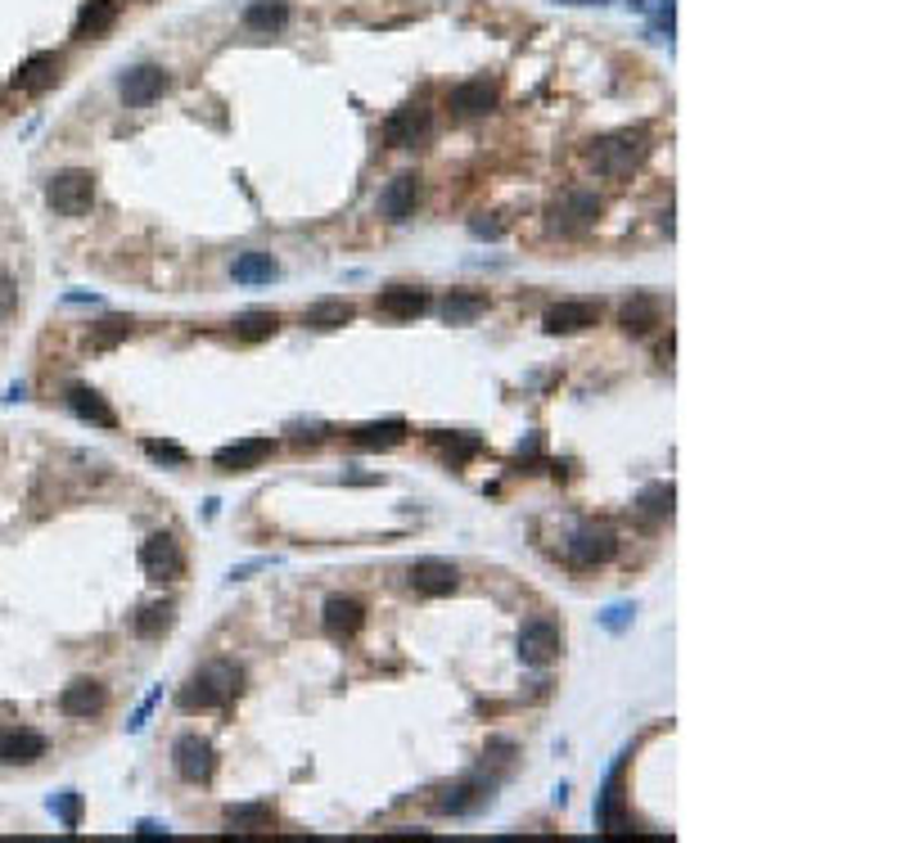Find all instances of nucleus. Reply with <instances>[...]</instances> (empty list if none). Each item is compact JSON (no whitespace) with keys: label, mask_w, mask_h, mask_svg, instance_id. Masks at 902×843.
<instances>
[{"label":"nucleus","mask_w":902,"mask_h":843,"mask_svg":"<svg viewBox=\"0 0 902 843\" xmlns=\"http://www.w3.org/2000/svg\"><path fill=\"white\" fill-rule=\"evenodd\" d=\"M352 442L356 446H379V451H388V446H398V442H406V419H379V425H356L352 429Z\"/></svg>","instance_id":"cd10ccee"},{"label":"nucleus","mask_w":902,"mask_h":843,"mask_svg":"<svg viewBox=\"0 0 902 843\" xmlns=\"http://www.w3.org/2000/svg\"><path fill=\"white\" fill-rule=\"evenodd\" d=\"M321 627L329 631V637L348 641L366 627V609H361V600H352V595H329L325 609H321Z\"/></svg>","instance_id":"f3484780"},{"label":"nucleus","mask_w":902,"mask_h":843,"mask_svg":"<svg viewBox=\"0 0 902 843\" xmlns=\"http://www.w3.org/2000/svg\"><path fill=\"white\" fill-rule=\"evenodd\" d=\"M140 574L149 582H176L186 574V551H180V541L172 532H149L140 541Z\"/></svg>","instance_id":"39448f33"},{"label":"nucleus","mask_w":902,"mask_h":843,"mask_svg":"<svg viewBox=\"0 0 902 843\" xmlns=\"http://www.w3.org/2000/svg\"><path fill=\"white\" fill-rule=\"evenodd\" d=\"M271 451H276V442H271V438H239V442L217 451L213 465L226 469V474H249V469H258L271 456Z\"/></svg>","instance_id":"a211bd4d"},{"label":"nucleus","mask_w":902,"mask_h":843,"mask_svg":"<svg viewBox=\"0 0 902 843\" xmlns=\"http://www.w3.org/2000/svg\"><path fill=\"white\" fill-rule=\"evenodd\" d=\"M64 402H68V411H73L77 419H86V425H96V429H113V425H117L113 406L96 393V388H86V383H73L68 393H64Z\"/></svg>","instance_id":"aec40b11"},{"label":"nucleus","mask_w":902,"mask_h":843,"mask_svg":"<svg viewBox=\"0 0 902 843\" xmlns=\"http://www.w3.org/2000/svg\"><path fill=\"white\" fill-rule=\"evenodd\" d=\"M497 104H501V86L492 77H469L461 86H451V96H447V109L456 117H484Z\"/></svg>","instance_id":"9d476101"},{"label":"nucleus","mask_w":902,"mask_h":843,"mask_svg":"<svg viewBox=\"0 0 902 843\" xmlns=\"http://www.w3.org/2000/svg\"><path fill=\"white\" fill-rule=\"evenodd\" d=\"M618 551V537L610 524H582L574 537L564 541V559L574 564V568H600V564H610Z\"/></svg>","instance_id":"423d86ee"},{"label":"nucleus","mask_w":902,"mask_h":843,"mask_svg":"<svg viewBox=\"0 0 902 843\" xmlns=\"http://www.w3.org/2000/svg\"><path fill=\"white\" fill-rule=\"evenodd\" d=\"M600 320V307L587 303V298H564V303H555L547 312V335H582V329H591Z\"/></svg>","instance_id":"dca6fc26"},{"label":"nucleus","mask_w":902,"mask_h":843,"mask_svg":"<svg viewBox=\"0 0 902 843\" xmlns=\"http://www.w3.org/2000/svg\"><path fill=\"white\" fill-rule=\"evenodd\" d=\"M352 316H356V307L348 303V298H321V303H312L308 307V329H316V335H329V329H343V325H352Z\"/></svg>","instance_id":"393cba45"},{"label":"nucleus","mask_w":902,"mask_h":843,"mask_svg":"<svg viewBox=\"0 0 902 843\" xmlns=\"http://www.w3.org/2000/svg\"><path fill=\"white\" fill-rule=\"evenodd\" d=\"M627 622H631V605H610L605 614H600V627L605 631H623Z\"/></svg>","instance_id":"58836bf2"},{"label":"nucleus","mask_w":902,"mask_h":843,"mask_svg":"<svg viewBox=\"0 0 902 843\" xmlns=\"http://www.w3.org/2000/svg\"><path fill=\"white\" fill-rule=\"evenodd\" d=\"M659 316H664V307H659V298L650 293H637V298H627L623 312H618V325L627 329V335H650V329L659 325Z\"/></svg>","instance_id":"b1692460"},{"label":"nucleus","mask_w":902,"mask_h":843,"mask_svg":"<svg viewBox=\"0 0 902 843\" xmlns=\"http://www.w3.org/2000/svg\"><path fill=\"white\" fill-rule=\"evenodd\" d=\"M415 199H419V176H398V180H388V186L379 190V213L388 222H406L415 213Z\"/></svg>","instance_id":"412c9836"},{"label":"nucleus","mask_w":902,"mask_h":843,"mask_svg":"<svg viewBox=\"0 0 902 843\" xmlns=\"http://www.w3.org/2000/svg\"><path fill=\"white\" fill-rule=\"evenodd\" d=\"M276 821V807L271 803H235L226 807V834H262Z\"/></svg>","instance_id":"5701e85b"},{"label":"nucleus","mask_w":902,"mask_h":843,"mask_svg":"<svg viewBox=\"0 0 902 843\" xmlns=\"http://www.w3.org/2000/svg\"><path fill=\"white\" fill-rule=\"evenodd\" d=\"M560 650H564V631H560L555 618H528V622L519 627V658H524L528 668H547V664H555Z\"/></svg>","instance_id":"0eeeda50"},{"label":"nucleus","mask_w":902,"mask_h":843,"mask_svg":"<svg viewBox=\"0 0 902 843\" xmlns=\"http://www.w3.org/2000/svg\"><path fill=\"white\" fill-rule=\"evenodd\" d=\"M434 127V109L429 104H402L398 113H388L384 123V140L393 149H406V144H419Z\"/></svg>","instance_id":"9b49d317"},{"label":"nucleus","mask_w":902,"mask_h":843,"mask_svg":"<svg viewBox=\"0 0 902 843\" xmlns=\"http://www.w3.org/2000/svg\"><path fill=\"white\" fill-rule=\"evenodd\" d=\"M484 803H492V780L469 776V780H461V785L442 790L438 811H442V817H469V811H478Z\"/></svg>","instance_id":"2eb2a0df"},{"label":"nucleus","mask_w":902,"mask_h":843,"mask_svg":"<svg viewBox=\"0 0 902 843\" xmlns=\"http://www.w3.org/2000/svg\"><path fill=\"white\" fill-rule=\"evenodd\" d=\"M596 217H600V194H591V190H568V194H560L551 207H547V226H551V235H587L591 226H596Z\"/></svg>","instance_id":"20e7f679"},{"label":"nucleus","mask_w":902,"mask_h":843,"mask_svg":"<svg viewBox=\"0 0 902 843\" xmlns=\"http://www.w3.org/2000/svg\"><path fill=\"white\" fill-rule=\"evenodd\" d=\"M59 68H64V59L50 54V50H41V54L27 59V64H18L14 90H23V96H41V90H50L59 81Z\"/></svg>","instance_id":"6ab92c4d"},{"label":"nucleus","mask_w":902,"mask_h":843,"mask_svg":"<svg viewBox=\"0 0 902 843\" xmlns=\"http://www.w3.org/2000/svg\"><path fill=\"white\" fill-rule=\"evenodd\" d=\"M379 312L393 316V320H415V316L429 312V293L415 289V285H393V289L379 293Z\"/></svg>","instance_id":"4be33fe9"},{"label":"nucleus","mask_w":902,"mask_h":843,"mask_svg":"<svg viewBox=\"0 0 902 843\" xmlns=\"http://www.w3.org/2000/svg\"><path fill=\"white\" fill-rule=\"evenodd\" d=\"M245 681V672H239L235 664H208V668H199L186 685L176 690V708L180 713H208V708H226Z\"/></svg>","instance_id":"f257e3e1"},{"label":"nucleus","mask_w":902,"mask_h":843,"mask_svg":"<svg viewBox=\"0 0 902 843\" xmlns=\"http://www.w3.org/2000/svg\"><path fill=\"white\" fill-rule=\"evenodd\" d=\"M650 154V136L646 127H627V131H614V136H600L591 144V167L596 176L605 180H623L641 167V159Z\"/></svg>","instance_id":"f03ea898"},{"label":"nucleus","mask_w":902,"mask_h":843,"mask_svg":"<svg viewBox=\"0 0 902 843\" xmlns=\"http://www.w3.org/2000/svg\"><path fill=\"white\" fill-rule=\"evenodd\" d=\"M406 582L419 595H451L461 587V574H456V564H447V559H415L406 568Z\"/></svg>","instance_id":"ddd939ff"},{"label":"nucleus","mask_w":902,"mask_h":843,"mask_svg":"<svg viewBox=\"0 0 902 843\" xmlns=\"http://www.w3.org/2000/svg\"><path fill=\"white\" fill-rule=\"evenodd\" d=\"M285 23H289L285 0H253V5H245V27H249V33H280Z\"/></svg>","instance_id":"c756f323"},{"label":"nucleus","mask_w":902,"mask_h":843,"mask_svg":"<svg viewBox=\"0 0 902 843\" xmlns=\"http://www.w3.org/2000/svg\"><path fill=\"white\" fill-rule=\"evenodd\" d=\"M469 235H474V239H501V235H505V222H497V217H492V222L474 217V222H469Z\"/></svg>","instance_id":"ea45409f"},{"label":"nucleus","mask_w":902,"mask_h":843,"mask_svg":"<svg viewBox=\"0 0 902 843\" xmlns=\"http://www.w3.org/2000/svg\"><path fill=\"white\" fill-rule=\"evenodd\" d=\"M46 758V735L33 727H10L0 731V763L5 767H33Z\"/></svg>","instance_id":"4468645a"},{"label":"nucleus","mask_w":902,"mask_h":843,"mask_svg":"<svg viewBox=\"0 0 902 843\" xmlns=\"http://www.w3.org/2000/svg\"><path fill=\"white\" fill-rule=\"evenodd\" d=\"M276 329H280V316L266 312V307H253V312L235 316V339H245V343H262V339L276 335Z\"/></svg>","instance_id":"473e14b6"},{"label":"nucleus","mask_w":902,"mask_h":843,"mask_svg":"<svg viewBox=\"0 0 902 843\" xmlns=\"http://www.w3.org/2000/svg\"><path fill=\"white\" fill-rule=\"evenodd\" d=\"M14 312H18V285L5 276V270H0V325H5Z\"/></svg>","instance_id":"4c0bfd02"},{"label":"nucleus","mask_w":902,"mask_h":843,"mask_svg":"<svg viewBox=\"0 0 902 843\" xmlns=\"http://www.w3.org/2000/svg\"><path fill=\"white\" fill-rule=\"evenodd\" d=\"M388 839H429V830H411V826H398V830H388Z\"/></svg>","instance_id":"37998d69"},{"label":"nucleus","mask_w":902,"mask_h":843,"mask_svg":"<svg viewBox=\"0 0 902 843\" xmlns=\"http://www.w3.org/2000/svg\"><path fill=\"white\" fill-rule=\"evenodd\" d=\"M136 834H140V839H167L172 830H167V826H159V821H140V826H136Z\"/></svg>","instance_id":"79ce46f5"},{"label":"nucleus","mask_w":902,"mask_h":843,"mask_svg":"<svg viewBox=\"0 0 902 843\" xmlns=\"http://www.w3.org/2000/svg\"><path fill=\"white\" fill-rule=\"evenodd\" d=\"M50 811L59 821H64V830H77L82 826V794L77 790H59L50 794Z\"/></svg>","instance_id":"c9c22d12"},{"label":"nucleus","mask_w":902,"mask_h":843,"mask_svg":"<svg viewBox=\"0 0 902 843\" xmlns=\"http://www.w3.org/2000/svg\"><path fill=\"white\" fill-rule=\"evenodd\" d=\"M117 23V0H86L77 14V37H104Z\"/></svg>","instance_id":"2f4dec72"},{"label":"nucleus","mask_w":902,"mask_h":843,"mask_svg":"<svg viewBox=\"0 0 902 843\" xmlns=\"http://www.w3.org/2000/svg\"><path fill=\"white\" fill-rule=\"evenodd\" d=\"M46 203L59 217H86L96 207V176L82 167H64L46 180Z\"/></svg>","instance_id":"7ed1b4c3"},{"label":"nucleus","mask_w":902,"mask_h":843,"mask_svg":"<svg viewBox=\"0 0 902 843\" xmlns=\"http://www.w3.org/2000/svg\"><path fill=\"white\" fill-rule=\"evenodd\" d=\"M429 442L438 446V456H442L451 469L465 465V461H474L478 451H484V438H478V433H434Z\"/></svg>","instance_id":"c85d7f7f"},{"label":"nucleus","mask_w":902,"mask_h":843,"mask_svg":"<svg viewBox=\"0 0 902 843\" xmlns=\"http://www.w3.org/2000/svg\"><path fill=\"white\" fill-rule=\"evenodd\" d=\"M172 767L180 780H190V785H208V780L217 776V748L203 735H180L172 744Z\"/></svg>","instance_id":"6e6552de"},{"label":"nucleus","mask_w":902,"mask_h":843,"mask_svg":"<svg viewBox=\"0 0 902 843\" xmlns=\"http://www.w3.org/2000/svg\"><path fill=\"white\" fill-rule=\"evenodd\" d=\"M140 446H145V456H149V461H163V465H186V461H190V456H186V446H176V442L145 438Z\"/></svg>","instance_id":"e433bc0d"},{"label":"nucleus","mask_w":902,"mask_h":843,"mask_svg":"<svg viewBox=\"0 0 902 843\" xmlns=\"http://www.w3.org/2000/svg\"><path fill=\"white\" fill-rule=\"evenodd\" d=\"M484 312H488V293H474V289H451L447 303H442L447 325H474Z\"/></svg>","instance_id":"a878e982"},{"label":"nucleus","mask_w":902,"mask_h":843,"mask_svg":"<svg viewBox=\"0 0 902 843\" xmlns=\"http://www.w3.org/2000/svg\"><path fill=\"white\" fill-rule=\"evenodd\" d=\"M123 100H127V109H145V104H154V100H163V90L172 86V73L167 68H159V64H136L131 73H123Z\"/></svg>","instance_id":"f8f14e48"},{"label":"nucleus","mask_w":902,"mask_h":843,"mask_svg":"<svg viewBox=\"0 0 902 843\" xmlns=\"http://www.w3.org/2000/svg\"><path fill=\"white\" fill-rule=\"evenodd\" d=\"M673 501H677L673 483H650V488H641V496H637V515H641L646 524H664V519H673Z\"/></svg>","instance_id":"7c9ffc66"},{"label":"nucleus","mask_w":902,"mask_h":843,"mask_svg":"<svg viewBox=\"0 0 902 843\" xmlns=\"http://www.w3.org/2000/svg\"><path fill=\"white\" fill-rule=\"evenodd\" d=\"M127 335H131V320H127V316H109V320H100V325H90V348H96V352L117 348Z\"/></svg>","instance_id":"f704fd0d"},{"label":"nucleus","mask_w":902,"mask_h":843,"mask_svg":"<svg viewBox=\"0 0 902 843\" xmlns=\"http://www.w3.org/2000/svg\"><path fill=\"white\" fill-rule=\"evenodd\" d=\"M176 622V605L172 600H159V605H145L140 618H136V631L140 637H159V631H167Z\"/></svg>","instance_id":"72a5a7b5"},{"label":"nucleus","mask_w":902,"mask_h":843,"mask_svg":"<svg viewBox=\"0 0 902 843\" xmlns=\"http://www.w3.org/2000/svg\"><path fill=\"white\" fill-rule=\"evenodd\" d=\"M564 5H610V0H564Z\"/></svg>","instance_id":"c03bdc74"},{"label":"nucleus","mask_w":902,"mask_h":843,"mask_svg":"<svg viewBox=\"0 0 902 843\" xmlns=\"http://www.w3.org/2000/svg\"><path fill=\"white\" fill-rule=\"evenodd\" d=\"M230 276H235V285H271L280 276V262L271 253H239Z\"/></svg>","instance_id":"bb28decb"},{"label":"nucleus","mask_w":902,"mask_h":843,"mask_svg":"<svg viewBox=\"0 0 902 843\" xmlns=\"http://www.w3.org/2000/svg\"><path fill=\"white\" fill-rule=\"evenodd\" d=\"M159 700H163V690H154V695H149V700L136 708V717L127 721V731H131V735H136V731H145V721H149V713H154V704H159Z\"/></svg>","instance_id":"a19ab883"},{"label":"nucleus","mask_w":902,"mask_h":843,"mask_svg":"<svg viewBox=\"0 0 902 843\" xmlns=\"http://www.w3.org/2000/svg\"><path fill=\"white\" fill-rule=\"evenodd\" d=\"M109 708V685L96 681V677H77L59 690V713L73 717V721H90Z\"/></svg>","instance_id":"1a4fd4ad"}]
</instances>
